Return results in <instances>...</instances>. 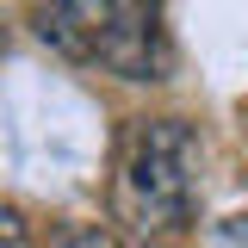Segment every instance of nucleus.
I'll return each mask as SVG.
<instances>
[{"label": "nucleus", "mask_w": 248, "mask_h": 248, "mask_svg": "<svg viewBox=\"0 0 248 248\" xmlns=\"http://www.w3.org/2000/svg\"><path fill=\"white\" fill-rule=\"evenodd\" d=\"M0 248H25V217L13 205H0Z\"/></svg>", "instance_id": "39448f33"}, {"label": "nucleus", "mask_w": 248, "mask_h": 248, "mask_svg": "<svg viewBox=\"0 0 248 248\" xmlns=\"http://www.w3.org/2000/svg\"><path fill=\"white\" fill-rule=\"evenodd\" d=\"M199 205V137L186 118H137L118 149L112 211L137 236H168Z\"/></svg>", "instance_id": "f257e3e1"}, {"label": "nucleus", "mask_w": 248, "mask_h": 248, "mask_svg": "<svg viewBox=\"0 0 248 248\" xmlns=\"http://www.w3.org/2000/svg\"><path fill=\"white\" fill-rule=\"evenodd\" d=\"M56 248H118V242H112V236H106L99 223H75V230H68V236H62Z\"/></svg>", "instance_id": "20e7f679"}, {"label": "nucleus", "mask_w": 248, "mask_h": 248, "mask_svg": "<svg viewBox=\"0 0 248 248\" xmlns=\"http://www.w3.org/2000/svg\"><path fill=\"white\" fill-rule=\"evenodd\" d=\"M37 37L68 62H93L118 81H168V25L161 6L137 0H68V6H37Z\"/></svg>", "instance_id": "f03ea898"}, {"label": "nucleus", "mask_w": 248, "mask_h": 248, "mask_svg": "<svg viewBox=\"0 0 248 248\" xmlns=\"http://www.w3.org/2000/svg\"><path fill=\"white\" fill-rule=\"evenodd\" d=\"M0 50H6V13H0Z\"/></svg>", "instance_id": "423d86ee"}, {"label": "nucleus", "mask_w": 248, "mask_h": 248, "mask_svg": "<svg viewBox=\"0 0 248 248\" xmlns=\"http://www.w3.org/2000/svg\"><path fill=\"white\" fill-rule=\"evenodd\" d=\"M211 248H248V211L223 217V223L211 230Z\"/></svg>", "instance_id": "7ed1b4c3"}]
</instances>
